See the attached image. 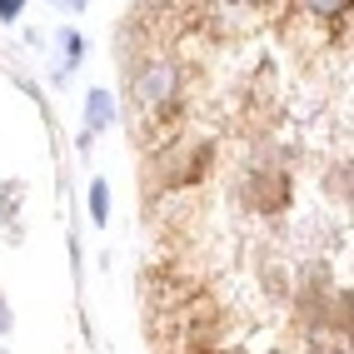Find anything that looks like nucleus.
<instances>
[{"label":"nucleus","mask_w":354,"mask_h":354,"mask_svg":"<svg viewBox=\"0 0 354 354\" xmlns=\"http://www.w3.org/2000/svg\"><path fill=\"white\" fill-rule=\"evenodd\" d=\"M175 85H180V70H175V65H155V70H145L140 85H135V105H140V110L170 105V100H175Z\"/></svg>","instance_id":"obj_1"},{"label":"nucleus","mask_w":354,"mask_h":354,"mask_svg":"<svg viewBox=\"0 0 354 354\" xmlns=\"http://www.w3.org/2000/svg\"><path fill=\"white\" fill-rule=\"evenodd\" d=\"M110 95H105V90H95V95H90V130H100L105 120H110Z\"/></svg>","instance_id":"obj_2"},{"label":"nucleus","mask_w":354,"mask_h":354,"mask_svg":"<svg viewBox=\"0 0 354 354\" xmlns=\"http://www.w3.org/2000/svg\"><path fill=\"white\" fill-rule=\"evenodd\" d=\"M90 215L105 225V215H110V195H105V185H90Z\"/></svg>","instance_id":"obj_3"},{"label":"nucleus","mask_w":354,"mask_h":354,"mask_svg":"<svg viewBox=\"0 0 354 354\" xmlns=\"http://www.w3.org/2000/svg\"><path fill=\"white\" fill-rule=\"evenodd\" d=\"M20 15V6H15V0H0V20H15Z\"/></svg>","instance_id":"obj_4"}]
</instances>
